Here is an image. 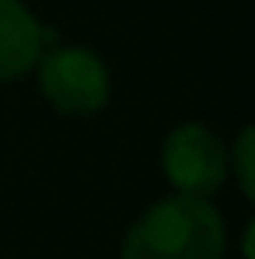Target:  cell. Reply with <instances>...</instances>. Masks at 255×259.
Wrapping results in <instances>:
<instances>
[{"mask_svg":"<svg viewBox=\"0 0 255 259\" xmlns=\"http://www.w3.org/2000/svg\"><path fill=\"white\" fill-rule=\"evenodd\" d=\"M224 245V217L210 200L171 193L133 221L123 259H220Z\"/></svg>","mask_w":255,"mask_h":259,"instance_id":"obj_1","label":"cell"},{"mask_svg":"<svg viewBox=\"0 0 255 259\" xmlns=\"http://www.w3.org/2000/svg\"><path fill=\"white\" fill-rule=\"evenodd\" d=\"M35 77L42 98L60 116H94L109 105L112 77L98 53L84 46H56L39 56Z\"/></svg>","mask_w":255,"mask_h":259,"instance_id":"obj_2","label":"cell"},{"mask_svg":"<svg viewBox=\"0 0 255 259\" xmlns=\"http://www.w3.org/2000/svg\"><path fill=\"white\" fill-rule=\"evenodd\" d=\"M161 172L178 196L210 200L227 182V144L203 123H178L161 144Z\"/></svg>","mask_w":255,"mask_h":259,"instance_id":"obj_3","label":"cell"},{"mask_svg":"<svg viewBox=\"0 0 255 259\" xmlns=\"http://www.w3.org/2000/svg\"><path fill=\"white\" fill-rule=\"evenodd\" d=\"M45 53V32L21 0H0V81H18L35 70Z\"/></svg>","mask_w":255,"mask_h":259,"instance_id":"obj_4","label":"cell"},{"mask_svg":"<svg viewBox=\"0 0 255 259\" xmlns=\"http://www.w3.org/2000/svg\"><path fill=\"white\" fill-rule=\"evenodd\" d=\"M227 154H231V168H234V179H238L241 193L255 203V123L238 133V140H234V147Z\"/></svg>","mask_w":255,"mask_h":259,"instance_id":"obj_5","label":"cell"},{"mask_svg":"<svg viewBox=\"0 0 255 259\" xmlns=\"http://www.w3.org/2000/svg\"><path fill=\"white\" fill-rule=\"evenodd\" d=\"M241 256L255 259V217L245 224V235H241Z\"/></svg>","mask_w":255,"mask_h":259,"instance_id":"obj_6","label":"cell"}]
</instances>
